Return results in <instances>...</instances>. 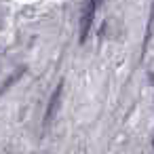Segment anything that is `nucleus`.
Instances as JSON below:
<instances>
[{
    "label": "nucleus",
    "mask_w": 154,
    "mask_h": 154,
    "mask_svg": "<svg viewBox=\"0 0 154 154\" xmlns=\"http://www.w3.org/2000/svg\"><path fill=\"white\" fill-rule=\"evenodd\" d=\"M61 91H63V82L57 85L55 93L51 95V101H49V108H47V114H45V125H49L53 120V116L57 114V108H59V99H61Z\"/></svg>",
    "instance_id": "f257e3e1"
},
{
    "label": "nucleus",
    "mask_w": 154,
    "mask_h": 154,
    "mask_svg": "<svg viewBox=\"0 0 154 154\" xmlns=\"http://www.w3.org/2000/svg\"><path fill=\"white\" fill-rule=\"evenodd\" d=\"M21 72H23V70H17V72H13V74H11V76H9L5 82H2V85H0V93H5V91H7V89H9V87H11V85H13V82H15L19 76H21Z\"/></svg>",
    "instance_id": "f03ea898"
}]
</instances>
